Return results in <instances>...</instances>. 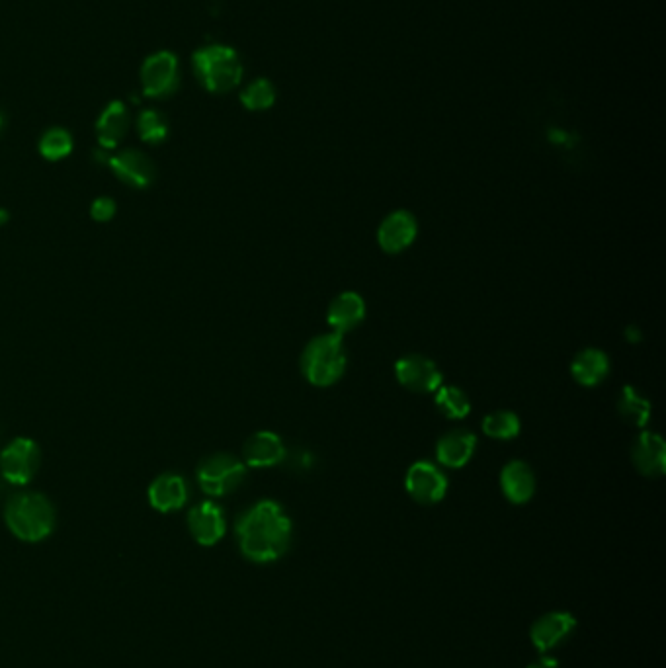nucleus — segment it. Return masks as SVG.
Returning <instances> with one entry per match:
<instances>
[{
    "label": "nucleus",
    "instance_id": "f257e3e1",
    "mask_svg": "<svg viewBox=\"0 0 666 668\" xmlns=\"http://www.w3.org/2000/svg\"><path fill=\"white\" fill-rule=\"evenodd\" d=\"M292 532L290 516L274 501L256 502L237 522L239 547L254 563H272L284 557Z\"/></svg>",
    "mask_w": 666,
    "mask_h": 668
},
{
    "label": "nucleus",
    "instance_id": "f03ea898",
    "mask_svg": "<svg viewBox=\"0 0 666 668\" xmlns=\"http://www.w3.org/2000/svg\"><path fill=\"white\" fill-rule=\"evenodd\" d=\"M4 520L18 540L42 542L55 528V510L40 493H20L6 502Z\"/></svg>",
    "mask_w": 666,
    "mask_h": 668
},
{
    "label": "nucleus",
    "instance_id": "7ed1b4c3",
    "mask_svg": "<svg viewBox=\"0 0 666 668\" xmlns=\"http://www.w3.org/2000/svg\"><path fill=\"white\" fill-rule=\"evenodd\" d=\"M301 374L315 387H331L346 372L348 356L340 334H319L303 348Z\"/></svg>",
    "mask_w": 666,
    "mask_h": 668
},
{
    "label": "nucleus",
    "instance_id": "20e7f679",
    "mask_svg": "<svg viewBox=\"0 0 666 668\" xmlns=\"http://www.w3.org/2000/svg\"><path fill=\"white\" fill-rule=\"evenodd\" d=\"M194 69L209 92H229L243 79L241 59L227 45H208L196 51Z\"/></svg>",
    "mask_w": 666,
    "mask_h": 668
},
{
    "label": "nucleus",
    "instance_id": "39448f33",
    "mask_svg": "<svg viewBox=\"0 0 666 668\" xmlns=\"http://www.w3.org/2000/svg\"><path fill=\"white\" fill-rule=\"evenodd\" d=\"M247 477V467L231 454H215L198 467V483L209 497L233 493Z\"/></svg>",
    "mask_w": 666,
    "mask_h": 668
},
{
    "label": "nucleus",
    "instance_id": "423d86ee",
    "mask_svg": "<svg viewBox=\"0 0 666 668\" xmlns=\"http://www.w3.org/2000/svg\"><path fill=\"white\" fill-rule=\"evenodd\" d=\"M448 477L432 461H417L409 467L405 489L413 501L424 506L438 504L448 493Z\"/></svg>",
    "mask_w": 666,
    "mask_h": 668
},
{
    "label": "nucleus",
    "instance_id": "0eeeda50",
    "mask_svg": "<svg viewBox=\"0 0 666 668\" xmlns=\"http://www.w3.org/2000/svg\"><path fill=\"white\" fill-rule=\"evenodd\" d=\"M40 467V448L30 438H18L0 454V469L8 483L26 485Z\"/></svg>",
    "mask_w": 666,
    "mask_h": 668
},
{
    "label": "nucleus",
    "instance_id": "6e6552de",
    "mask_svg": "<svg viewBox=\"0 0 666 668\" xmlns=\"http://www.w3.org/2000/svg\"><path fill=\"white\" fill-rule=\"evenodd\" d=\"M395 377L405 389L418 395L436 393L444 383V374L436 362L422 354H409L401 358L395 364Z\"/></svg>",
    "mask_w": 666,
    "mask_h": 668
},
{
    "label": "nucleus",
    "instance_id": "1a4fd4ad",
    "mask_svg": "<svg viewBox=\"0 0 666 668\" xmlns=\"http://www.w3.org/2000/svg\"><path fill=\"white\" fill-rule=\"evenodd\" d=\"M417 235V217L407 209H397L381 221L377 229V243L381 251L387 254H399L407 251L415 243Z\"/></svg>",
    "mask_w": 666,
    "mask_h": 668
},
{
    "label": "nucleus",
    "instance_id": "9d476101",
    "mask_svg": "<svg viewBox=\"0 0 666 668\" xmlns=\"http://www.w3.org/2000/svg\"><path fill=\"white\" fill-rule=\"evenodd\" d=\"M178 75V59L168 51H159L143 65V90L149 98H167L178 86Z\"/></svg>",
    "mask_w": 666,
    "mask_h": 668
},
{
    "label": "nucleus",
    "instance_id": "9b49d317",
    "mask_svg": "<svg viewBox=\"0 0 666 668\" xmlns=\"http://www.w3.org/2000/svg\"><path fill=\"white\" fill-rule=\"evenodd\" d=\"M577 627V620L569 612H547L534 622L530 629V639L534 647L547 655L549 651L563 645Z\"/></svg>",
    "mask_w": 666,
    "mask_h": 668
},
{
    "label": "nucleus",
    "instance_id": "f8f14e48",
    "mask_svg": "<svg viewBox=\"0 0 666 668\" xmlns=\"http://www.w3.org/2000/svg\"><path fill=\"white\" fill-rule=\"evenodd\" d=\"M631 461L643 477H663L666 469L665 440L655 432H641L633 440Z\"/></svg>",
    "mask_w": 666,
    "mask_h": 668
},
{
    "label": "nucleus",
    "instance_id": "ddd939ff",
    "mask_svg": "<svg viewBox=\"0 0 666 668\" xmlns=\"http://www.w3.org/2000/svg\"><path fill=\"white\" fill-rule=\"evenodd\" d=\"M108 167L114 170V174L133 188H147L153 184L155 180V165L153 161L143 155L141 151H135V149H127V151H122L118 155H112L106 159Z\"/></svg>",
    "mask_w": 666,
    "mask_h": 668
},
{
    "label": "nucleus",
    "instance_id": "4468645a",
    "mask_svg": "<svg viewBox=\"0 0 666 668\" xmlns=\"http://www.w3.org/2000/svg\"><path fill=\"white\" fill-rule=\"evenodd\" d=\"M500 489L506 501L526 504L536 493V475L532 467L522 460L508 461L500 471Z\"/></svg>",
    "mask_w": 666,
    "mask_h": 668
},
{
    "label": "nucleus",
    "instance_id": "2eb2a0df",
    "mask_svg": "<svg viewBox=\"0 0 666 668\" xmlns=\"http://www.w3.org/2000/svg\"><path fill=\"white\" fill-rule=\"evenodd\" d=\"M366 319V303L362 295L354 292L340 293L327 309V323L334 334H346L358 329Z\"/></svg>",
    "mask_w": 666,
    "mask_h": 668
},
{
    "label": "nucleus",
    "instance_id": "dca6fc26",
    "mask_svg": "<svg viewBox=\"0 0 666 668\" xmlns=\"http://www.w3.org/2000/svg\"><path fill=\"white\" fill-rule=\"evenodd\" d=\"M188 528L200 545H215L225 536V516L215 502H202L188 514Z\"/></svg>",
    "mask_w": 666,
    "mask_h": 668
},
{
    "label": "nucleus",
    "instance_id": "f3484780",
    "mask_svg": "<svg viewBox=\"0 0 666 668\" xmlns=\"http://www.w3.org/2000/svg\"><path fill=\"white\" fill-rule=\"evenodd\" d=\"M477 436L471 430L456 428L446 432L436 444V460L448 469H461L473 458Z\"/></svg>",
    "mask_w": 666,
    "mask_h": 668
},
{
    "label": "nucleus",
    "instance_id": "a211bd4d",
    "mask_svg": "<svg viewBox=\"0 0 666 668\" xmlns=\"http://www.w3.org/2000/svg\"><path fill=\"white\" fill-rule=\"evenodd\" d=\"M243 458L250 467H272L286 460V446L276 432L262 430L252 434L245 442Z\"/></svg>",
    "mask_w": 666,
    "mask_h": 668
},
{
    "label": "nucleus",
    "instance_id": "6ab92c4d",
    "mask_svg": "<svg viewBox=\"0 0 666 668\" xmlns=\"http://www.w3.org/2000/svg\"><path fill=\"white\" fill-rule=\"evenodd\" d=\"M188 501V485L180 475H161L149 487V502L159 512L180 510Z\"/></svg>",
    "mask_w": 666,
    "mask_h": 668
},
{
    "label": "nucleus",
    "instance_id": "aec40b11",
    "mask_svg": "<svg viewBox=\"0 0 666 668\" xmlns=\"http://www.w3.org/2000/svg\"><path fill=\"white\" fill-rule=\"evenodd\" d=\"M571 374L584 387H596L610 374V358L600 348H584L573 358Z\"/></svg>",
    "mask_w": 666,
    "mask_h": 668
},
{
    "label": "nucleus",
    "instance_id": "412c9836",
    "mask_svg": "<svg viewBox=\"0 0 666 668\" xmlns=\"http://www.w3.org/2000/svg\"><path fill=\"white\" fill-rule=\"evenodd\" d=\"M129 127V114L122 102H112L100 116L96 124L98 143L104 149H114L122 143Z\"/></svg>",
    "mask_w": 666,
    "mask_h": 668
},
{
    "label": "nucleus",
    "instance_id": "4be33fe9",
    "mask_svg": "<svg viewBox=\"0 0 666 668\" xmlns=\"http://www.w3.org/2000/svg\"><path fill=\"white\" fill-rule=\"evenodd\" d=\"M618 413L627 424L635 428H645L651 418V403L631 385H624L618 395Z\"/></svg>",
    "mask_w": 666,
    "mask_h": 668
},
{
    "label": "nucleus",
    "instance_id": "5701e85b",
    "mask_svg": "<svg viewBox=\"0 0 666 668\" xmlns=\"http://www.w3.org/2000/svg\"><path fill=\"white\" fill-rule=\"evenodd\" d=\"M436 407L438 411L450 420H463L471 413V403L465 391H461L456 385H448V387H440L436 391Z\"/></svg>",
    "mask_w": 666,
    "mask_h": 668
},
{
    "label": "nucleus",
    "instance_id": "b1692460",
    "mask_svg": "<svg viewBox=\"0 0 666 668\" xmlns=\"http://www.w3.org/2000/svg\"><path fill=\"white\" fill-rule=\"evenodd\" d=\"M520 418L512 411H495L483 418V432L493 440H512L520 434Z\"/></svg>",
    "mask_w": 666,
    "mask_h": 668
},
{
    "label": "nucleus",
    "instance_id": "393cba45",
    "mask_svg": "<svg viewBox=\"0 0 666 668\" xmlns=\"http://www.w3.org/2000/svg\"><path fill=\"white\" fill-rule=\"evenodd\" d=\"M73 151V137L65 129H49L43 133L40 141V153L47 161H61L69 157Z\"/></svg>",
    "mask_w": 666,
    "mask_h": 668
},
{
    "label": "nucleus",
    "instance_id": "a878e982",
    "mask_svg": "<svg viewBox=\"0 0 666 668\" xmlns=\"http://www.w3.org/2000/svg\"><path fill=\"white\" fill-rule=\"evenodd\" d=\"M241 102L243 106L250 110V112H262L272 108V104L276 102V88L274 84L266 79H258L254 83H250L243 94H241Z\"/></svg>",
    "mask_w": 666,
    "mask_h": 668
},
{
    "label": "nucleus",
    "instance_id": "bb28decb",
    "mask_svg": "<svg viewBox=\"0 0 666 668\" xmlns=\"http://www.w3.org/2000/svg\"><path fill=\"white\" fill-rule=\"evenodd\" d=\"M137 129H139V137L145 143L151 145H159L167 139L168 124L163 114L155 112V110H145L139 120H137Z\"/></svg>",
    "mask_w": 666,
    "mask_h": 668
},
{
    "label": "nucleus",
    "instance_id": "cd10ccee",
    "mask_svg": "<svg viewBox=\"0 0 666 668\" xmlns=\"http://www.w3.org/2000/svg\"><path fill=\"white\" fill-rule=\"evenodd\" d=\"M90 215L96 221H110L116 215V202L110 198H98L92 202Z\"/></svg>",
    "mask_w": 666,
    "mask_h": 668
},
{
    "label": "nucleus",
    "instance_id": "c85d7f7f",
    "mask_svg": "<svg viewBox=\"0 0 666 668\" xmlns=\"http://www.w3.org/2000/svg\"><path fill=\"white\" fill-rule=\"evenodd\" d=\"M528 668H561L559 667V661L549 657V655H542L538 661H534L532 665Z\"/></svg>",
    "mask_w": 666,
    "mask_h": 668
},
{
    "label": "nucleus",
    "instance_id": "c756f323",
    "mask_svg": "<svg viewBox=\"0 0 666 668\" xmlns=\"http://www.w3.org/2000/svg\"><path fill=\"white\" fill-rule=\"evenodd\" d=\"M8 221V213L4 209H0V225H4Z\"/></svg>",
    "mask_w": 666,
    "mask_h": 668
},
{
    "label": "nucleus",
    "instance_id": "7c9ffc66",
    "mask_svg": "<svg viewBox=\"0 0 666 668\" xmlns=\"http://www.w3.org/2000/svg\"><path fill=\"white\" fill-rule=\"evenodd\" d=\"M0 127H2V118H0Z\"/></svg>",
    "mask_w": 666,
    "mask_h": 668
}]
</instances>
